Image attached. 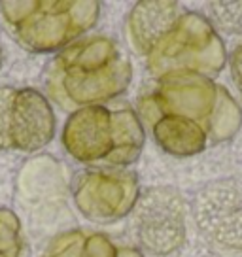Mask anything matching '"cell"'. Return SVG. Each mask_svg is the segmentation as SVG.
Instances as JSON below:
<instances>
[{
	"label": "cell",
	"instance_id": "6da1fadb",
	"mask_svg": "<svg viewBox=\"0 0 242 257\" xmlns=\"http://www.w3.org/2000/svg\"><path fill=\"white\" fill-rule=\"evenodd\" d=\"M125 36L155 80L172 74L212 78L227 63L225 46L208 19L170 0L137 2L125 21Z\"/></svg>",
	"mask_w": 242,
	"mask_h": 257
},
{
	"label": "cell",
	"instance_id": "7a4b0ae2",
	"mask_svg": "<svg viewBox=\"0 0 242 257\" xmlns=\"http://www.w3.org/2000/svg\"><path fill=\"white\" fill-rule=\"evenodd\" d=\"M133 81L125 49L106 34H85L49 61L44 85L49 102L74 113L117 100Z\"/></svg>",
	"mask_w": 242,
	"mask_h": 257
},
{
	"label": "cell",
	"instance_id": "3957f363",
	"mask_svg": "<svg viewBox=\"0 0 242 257\" xmlns=\"http://www.w3.org/2000/svg\"><path fill=\"white\" fill-rule=\"evenodd\" d=\"M137 112L142 123L170 119L201 128L210 144L231 140L242 125L240 106L229 91L201 74H172L157 80L152 91L140 96Z\"/></svg>",
	"mask_w": 242,
	"mask_h": 257
},
{
	"label": "cell",
	"instance_id": "277c9868",
	"mask_svg": "<svg viewBox=\"0 0 242 257\" xmlns=\"http://www.w3.org/2000/svg\"><path fill=\"white\" fill-rule=\"evenodd\" d=\"M61 142L76 163L89 169H127L140 159L146 128L133 106L112 100L70 113Z\"/></svg>",
	"mask_w": 242,
	"mask_h": 257
},
{
	"label": "cell",
	"instance_id": "5b68a950",
	"mask_svg": "<svg viewBox=\"0 0 242 257\" xmlns=\"http://www.w3.org/2000/svg\"><path fill=\"white\" fill-rule=\"evenodd\" d=\"M100 17L95 0H2L0 21L31 53H59L85 36Z\"/></svg>",
	"mask_w": 242,
	"mask_h": 257
},
{
	"label": "cell",
	"instance_id": "8992f818",
	"mask_svg": "<svg viewBox=\"0 0 242 257\" xmlns=\"http://www.w3.org/2000/svg\"><path fill=\"white\" fill-rule=\"evenodd\" d=\"M187 204L172 185H154L140 191L131 212V231L140 251L169 257L184 248L187 238Z\"/></svg>",
	"mask_w": 242,
	"mask_h": 257
},
{
	"label": "cell",
	"instance_id": "52a82bcc",
	"mask_svg": "<svg viewBox=\"0 0 242 257\" xmlns=\"http://www.w3.org/2000/svg\"><path fill=\"white\" fill-rule=\"evenodd\" d=\"M53 106L34 87L0 85V152L34 153L53 140Z\"/></svg>",
	"mask_w": 242,
	"mask_h": 257
},
{
	"label": "cell",
	"instance_id": "ba28073f",
	"mask_svg": "<svg viewBox=\"0 0 242 257\" xmlns=\"http://www.w3.org/2000/svg\"><path fill=\"white\" fill-rule=\"evenodd\" d=\"M72 199L81 216L93 223H115L140 197L138 174L127 169H83L72 178Z\"/></svg>",
	"mask_w": 242,
	"mask_h": 257
},
{
	"label": "cell",
	"instance_id": "9c48e42d",
	"mask_svg": "<svg viewBox=\"0 0 242 257\" xmlns=\"http://www.w3.org/2000/svg\"><path fill=\"white\" fill-rule=\"evenodd\" d=\"M202 240L223 253H242V184L219 178L204 184L189 206Z\"/></svg>",
	"mask_w": 242,
	"mask_h": 257
},
{
	"label": "cell",
	"instance_id": "30bf717a",
	"mask_svg": "<svg viewBox=\"0 0 242 257\" xmlns=\"http://www.w3.org/2000/svg\"><path fill=\"white\" fill-rule=\"evenodd\" d=\"M40 257H144V253L138 248L113 242L104 233L70 229L55 234Z\"/></svg>",
	"mask_w": 242,
	"mask_h": 257
},
{
	"label": "cell",
	"instance_id": "8fae6325",
	"mask_svg": "<svg viewBox=\"0 0 242 257\" xmlns=\"http://www.w3.org/2000/svg\"><path fill=\"white\" fill-rule=\"evenodd\" d=\"M206 19L216 32L238 34L242 32V2H210Z\"/></svg>",
	"mask_w": 242,
	"mask_h": 257
},
{
	"label": "cell",
	"instance_id": "7c38bea8",
	"mask_svg": "<svg viewBox=\"0 0 242 257\" xmlns=\"http://www.w3.org/2000/svg\"><path fill=\"white\" fill-rule=\"evenodd\" d=\"M23 248L21 221L12 208H0V257H19Z\"/></svg>",
	"mask_w": 242,
	"mask_h": 257
},
{
	"label": "cell",
	"instance_id": "4fadbf2b",
	"mask_svg": "<svg viewBox=\"0 0 242 257\" xmlns=\"http://www.w3.org/2000/svg\"><path fill=\"white\" fill-rule=\"evenodd\" d=\"M229 68H231V80L242 98V44L236 46L229 55Z\"/></svg>",
	"mask_w": 242,
	"mask_h": 257
},
{
	"label": "cell",
	"instance_id": "5bb4252c",
	"mask_svg": "<svg viewBox=\"0 0 242 257\" xmlns=\"http://www.w3.org/2000/svg\"><path fill=\"white\" fill-rule=\"evenodd\" d=\"M2 66H4V49H2V44H0V72H2Z\"/></svg>",
	"mask_w": 242,
	"mask_h": 257
}]
</instances>
